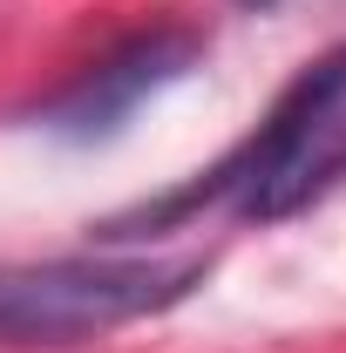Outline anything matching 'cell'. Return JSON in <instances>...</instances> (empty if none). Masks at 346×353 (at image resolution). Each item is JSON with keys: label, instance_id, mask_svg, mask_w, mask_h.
Masks as SVG:
<instances>
[{"label": "cell", "instance_id": "cell-1", "mask_svg": "<svg viewBox=\"0 0 346 353\" xmlns=\"http://www.w3.org/2000/svg\"><path fill=\"white\" fill-rule=\"evenodd\" d=\"M340 176H346V41L333 54H319L204 183L163 197L156 211L143 204L123 224H163V218L197 211V204H224L245 224H278L305 211L312 197H326ZM123 224H109V231H123Z\"/></svg>", "mask_w": 346, "mask_h": 353}, {"label": "cell", "instance_id": "cell-2", "mask_svg": "<svg viewBox=\"0 0 346 353\" xmlns=\"http://www.w3.org/2000/svg\"><path fill=\"white\" fill-rule=\"evenodd\" d=\"M204 252H75V259L0 265V353L82 347L150 312H170L204 285Z\"/></svg>", "mask_w": 346, "mask_h": 353}, {"label": "cell", "instance_id": "cell-3", "mask_svg": "<svg viewBox=\"0 0 346 353\" xmlns=\"http://www.w3.org/2000/svg\"><path fill=\"white\" fill-rule=\"evenodd\" d=\"M190 68H197V34H176V28L136 34L130 48H116L109 61H95L82 82H68L48 102L41 130L61 136V143H102V136L123 130L150 95H163L170 82H183Z\"/></svg>", "mask_w": 346, "mask_h": 353}, {"label": "cell", "instance_id": "cell-4", "mask_svg": "<svg viewBox=\"0 0 346 353\" xmlns=\"http://www.w3.org/2000/svg\"><path fill=\"white\" fill-rule=\"evenodd\" d=\"M238 7H258V14H265V7H278V0H238Z\"/></svg>", "mask_w": 346, "mask_h": 353}]
</instances>
